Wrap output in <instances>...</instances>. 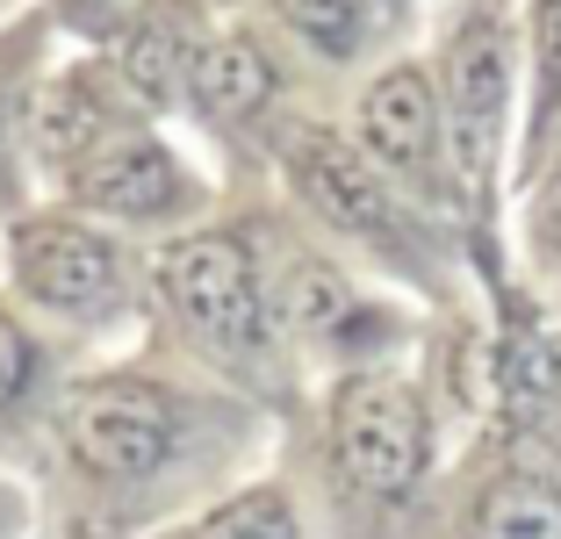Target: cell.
Wrapping results in <instances>:
<instances>
[{"label": "cell", "instance_id": "obj_13", "mask_svg": "<svg viewBox=\"0 0 561 539\" xmlns=\"http://www.w3.org/2000/svg\"><path fill=\"white\" fill-rule=\"evenodd\" d=\"M181 72H195V66H187V44L165 30V22H145V30L130 36V50H123V80H130L145 101L173 94V80H181Z\"/></svg>", "mask_w": 561, "mask_h": 539}, {"label": "cell", "instance_id": "obj_14", "mask_svg": "<svg viewBox=\"0 0 561 539\" xmlns=\"http://www.w3.org/2000/svg\"><path fill=\"white\" fill-rule=\"evenodd\" d=\"M187 539H296V511L280 504L274 490H252V496H238V504L209 511Z\"/></svg>", "mask_w": 561, "mask_h": 539}, {"label": "cell", "instance_id": "obj_8", "mask_svg": "<svg viewBox=\"0 0 561 539\" xmlns=\"http://www.w3.org/2000/svg\"><path fill=\"white\" fill-rule=\"evenodd\" d=\"M360 137L375 159L389 165H425L432 159V137H439V101H432V80L417 66L381 72L360 101Z\"/></svg>", "mask_w": 561, "mask_h": 539}, {"label": "cell", "instance_id": "obj_16", "mask_svg": "<svg viewBox=\"0 0 561 539\" xmlns=\"http://www.w3.org/2000/svg\"><path fill=\"white\" fill-rule=\"evenodd\" d=\"M30 367H36V353H30V339H22V324L0 317V410L30 389Z\"/></svg>", "mask_w": 561, "mask_h": 539}, {"label": "cell", "instance_id": "obj_6", "mask_svg": "<svg viewBox=\"0 0 561 539\" xmlns=\"http://www.w3.org/2000/svg\"><path fill=\"white\" fill-rule=\"evenodd\" d=\"M288 173H296V187L310 195V209L331 216L339 230L381 238V230L397 223V209H389V187L375 180V165H367L360 151H346L339 137L302 130L296 145H288Z\"/></svg>", "mask_w": 561, "mask_h": 539}, {"label": "cell", "instance_id": "obj_2", "mask_svg": "<svg viewBox=\"0 0 561 539\" xmlns=\"http://www.w3.org/2000/svg\"><path fill=\"white\" fill-rule=\"evenodd\" d=\"M159 288L165 302L181 310V324H195L209 345H260V288H252V260L238 238L224 230H202L165 245L159 260Z\"/></svg>", "mask_w": 561, "mask_h": 539}, {"label": "cell", "instance_id": "obj_11", "mask_svg": "<svg viewBox=\"0 0 561 539\" xmlns=\"http://www.w3.org/2000/svg\"><path fill=\"white\" fill-rule=\"evenodd\" d=\"M274 317L288 331H331V324L353 317V295L324 260H296L288 274H280V288H274Z\"/></svg>", "mask_w": 561, "mask_h": 539}, {"label": "cell", "instance_id": "obj_12", "mask_svg": "<svg viewBox=\"0 0 561 539\" xmlns=\"http://www.w3.org/2000/svg\"><path fill=\"white\" fill-rule=\"evenodd\" d=\"M482 539H561V504L533 482H504L482 504Z\"/></svg>", "mask_w": 561, "mask_h": 539}, {"label": "cell", "instance_id": "obj_7", "mask_svg": "<svg viewBox=\"0 0 561 539\" xmlns=\"http://www.w3.org/2000/svg\"><path fill=\"white\" fill-rule=\"evenodd\" d=\"M72 195L87 209H108V216H159L181 202V173L165 159V145L151 137H116V145L87 159V173L72 180Z\"/></svg>", "mask_w": 561, "mask_h": 539}, {"label": "cell", "instance_id": "obj_1", "mask_svg": "<svg viewBox=\"0 0 561 539\" xmlns=\"http://www.w3.org/2000/svg\"><path fill=\"white\" fill-rule=\"evenodd\" d=\"M331 446L353 490L397 496L425 468V410L397 375H353L331 403Z\"/></svg>", "mask_w": 561, "mask_h": 539}, {"label": "cell", "instance_id": "obj_3", "mask_svg": "<svg viewBox=\"0 0 561 539\" xmlns=\"http://www.w3.org/2000/svg\"><path fill=\"white\" fill-rule=\"evenodd\" d=\"M66 454L94 474H151L173 446V403L151 381H94L58 417Z\"/></svg>", "mask_w": 561, "mask_h": 539}, {"label": "cell", "instance_id": "obj_15", "mask_svg": "<svg viewBox=\"0 0 561 539\" xmlns=\"http://www.w3.org/2000/svg\"><path fill=\"white\" fill-rule=\"evenodd\" d=\"M288 30H302L317 50H353L367 30V0H280Z\"/></svg>", "mask_w": 561, "mask_h": 539}, {"label": "cell", "instance_id": "obj_19", "mask_svg": "<svg viewBox=\"0 0 561 539\" xmlns=\"http://www.w3.org/2000/svg\"><path fill=\"white\" fill-rule=\"evenodd\" d=\"M72 15H94V8H108V0H66Z\"/></svg>", "mask_w": 561, "mask_h": 539}, {"label": "cell", "instance_id": "obj_10", "mask_svg": "<svg viewBox=\"0 0 561 539\" xmlns=\"http://www.w3.org/2000/svg\"><path fill=\"white\" fill-rule=\"evenodd\" d=\"M187 80H195L202 115H252L266 94H274V66L260 58L252 36H216V44H202Z\"/></svg>", "mask_w": 561, "mask_h": 539}, {"label": "cell", "instance_id": "obj_4", "mask_svg": "<svg viewBox=\"0 0 561 539\" xmlns=\"http://www.w3.org/2000/svg\"><path fill=\"white\" fill-rule=\"evenodd\" d=\"M504 101H512V50L496 15H468L446 44V130H454V159L476 180L504 130Z\"/></svg>", "mask_w": 561, "mask_h": 539}, {"label": "cell", "instance_id": "obj_5", "mask_svg": "<svg viewBox=\"0 0 561 539\" xmlns=\"http://www.w3.org/2000/svg\"><path fill=\"white\" fill-rule=\"evenodd\" d=\"M15 280L44 302V310H101L116 295V245L101 230L72 223V216H36L8 238Z\"/></svg>", "mask_w": 561, "mask_h": 539}, {"label": "cell", "instance_id": "obj_18", "mask_svg": "<svg viewBox=\"0 0 561 539\" xmlns=\"http://www.w3.org/2000/svg\"><path fill=\"white\" fill-rule=\"evenodd\" d=\"M547 230H554V245H561V180L547 187Z\"/></svg>", "mask_w": 561, "mask_h": 539}, {"label": "cell", "instance_id": "obj_21", "mask_svg": "<svg viewBox=\"0 0 561 539\" xmlns=\"http://www.w3.org/2000/svg\"><path fill=\"white\" fill-rule=\"evenodd\" d=\"M0 137H8V101H0Z\"/></svg>", "mask_w": 561, "mask_h": 539}, {"label": "cell", "instance_id": "obj_17", "mask_svg": "<svg viewBox=\"0 0 561 539\" xmlns=\"http://www.w3.org/2000/svg\"><path fill=\"white\" fill-rule=\"evenodd\" d=\"M540 50H547V72H561V0H540Z\"/></svg>", "mask_w": 561, "mask_h": 539}, {"label": "cell", "instance_id": "obj_9", "mask_svg": "<svg viewBox=\"0 0 561 539\" xmlns=\"http://www.w3.org/2000/svg\"><path fill=\"white\" fill-rule=\"evenodd\" d=\"M101 137V94L87 72H66L50 80L44 94L30 101V151L44 165H66V159H87Z\"/></svg>", "mask_w": 561, "mask_h": 539}, {"label": "cell", "instance_id": "obj_20", "mask_svg": "<svg viewBox=\"0 0 561 539\" xmlns=\"http://www.w3.org/2000/svg\"><path fill=\"white\" fill-rule=\"evenodd\" d=\"M8 511H15V496H8V490H0V525H8Z\"/></svg>", "mask_w": 561, "mask_h": 539}]
</instances>
